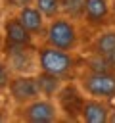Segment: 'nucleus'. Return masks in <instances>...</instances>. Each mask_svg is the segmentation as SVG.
I'll return each mask as SVG.
<instances>
[{
	"mask_svg": "<svg viewBox=\"0 0 115 123\" xmlns=\"http://www.w3.org/2000/svg\"><path fill=\"white\" fill-rule=\"evenodd\" d=\"M42 42L56 46V48H61V50L77 52L80 46V31H79L77 19H71L63 13L48 19Z\"/></svg>",
	"mask_w": 115,
	"mask_h": 123,
	"instance_id": "f03ea898",
	"label": "nucleus"
},
{
	"mask_svg": "<svg viewBox=\"0 0 115 123\" xmlns=\"http://www.w3.org/2000/svg\"><path fill=\"white\" fill-rule=\"evenodd\" d=\"M111 13L115 15V0H111Z\"/></svg>",
	"mask_w": 115,
	"mask_h": 123,
	"instance_id": "4be33fe9",
	"label": "nucleus"
},
{
	"mask_svg": "<svg viewBox=\"0 0 115 123\" xmlns=\"http://www.w3.org/2000/svg\"><path fill=\"white\" fill-rule=\"evenodd\" d=\"M2 94H4V92H0V108H2V104H4V98H2Z\"/></svg>",
	"mask_w": 115,
	"mask_h": 123,
	"instance_id": "5701e85b",
	"label": "nucleus"
},
{
	"mask_svg": "<svg viewBox=\"0 0 115 123\" xmlns=\"http://www.w3.org/2000/svg\"><path fill=\"white\" fill-rule=\"evenodd\" d=\"M107 123H115V110H111V113H109V121Z\"/></svg>",
	"mask_w": 115,
	"mask_h": 123,
	"instance_id": "412c9836",
	"label": "nucleus"
},
{
	"mask_svg": "<svg viewBox=\"0 0 115 123\" xmlns=\"http://www.w3.org/2000/svg\"><path fill=\"white\" fill-rule=\"evenodd\" d=\"M2 56L6 58L13 75L38 73V44H12L4 40Z\"/></svg>",
	"mask_w": 115,
	"mask_h": 123,
	"instance_id": "7ed1b4c3",
	"label": "nucleus"
},
{
	"mask_svg": "<svg viewBox=\"0 0 115 123\" xmlns=\"http://www.w3.org/2000/svg\"><path fill=\"white\" fill-rule=\"evenodd\" d=\"M12 113H13V119L27 121V123H56L63 119L56 100L46 96H40L25 106H17L13 108Z\"/></svg>",
	"mask_w": 115,
	"mask_h": 123,
	"instance_id": "20e7f679",
	"label": "nucleus"
},
{
	"mask_svg": "<svg viewBox=\"0 0 115 123\" xmlns=\"http://www.w3.org/2000/svg\"><path fill=\"white\" fill-rule=\"evenodd\" d=\"M65 81L67 79L52 75V73H46V71H38L36 73V83H38L40 96H46V98H56V94L59 92V88L63 86Z\"/></svg>",
	"mask_w": 115,
	"mask_h": 123,
	"instance_id": "ddd939ff",
	"label": "nucleus"
},
{
	"mask_svg": "<svg viewBox=\"0 0 115 123\" xmlns=\"http://www.w3.org/2000/svg\"><path fill=\"white\" fill-rule=\"evenodd\" d=\"M111 50H115V27H104L90 40L86 52H94V54H104L105 56Z\"/></svg>",
	"mask_w": 115,
	"mask_h": 123,
	"instance_id": "f8f14e48",
	"label": "nucleus"
},
{
	"mask_svg": "<svg viewBox=\"0 0 115 123\" xmlns=\"http://www.w3.org/2000/svg\"><path fill=\"white\" fill-rule=\"evenodd\" d=\"M77 81H79V85H80V88L84 90L86 96L104 98V100L115 98V71L94 73V71H86V69L80 67Z\"/></svg>",
	"mask_w": 115,
	"mask_h": 123,
	"instance_id": "423d86ee",
	"label": "nucleus"
},
{
	"mask_svg": "<svg viewBox=\"0 0 115 123\" xmlns=\"http://www.w3.org/2000/svg\"><path fill=\"white\" fill-rule=\"evenodd\" d=\"M34 6L46 15V19L61 15V0H34Z\"/></svg>",
	"mask_w": 115,
	"mask_h": 123,
	"instance_id": "2eb2a0df",
	"label": "nucleus"
},
{
	"mask_svg": "<svg viewBox=\"0 0 115 123\" xmlns=\"http://www.w3.org/2000/svg\"><path fill=\"white\" fill-rule=\"evenodd\" d=\"M2 4H4L6 8H10V10L17 12V10L25 8V6H31V4H34V0H2Z\"/></svg>",
	"mask_w": 115,
	"mask_h": 123,
	"instance_id": "f3484780",
	"label": "nucleus"
},
{
	"mask_svg": "<svg viewBox=\"0 0 115 123\" xmlns=\"http://www.w3.org/2000/svg\"><path fill=\"white\" fill-rule=\"evenodd\" d=\"M12 69L6 62V58L0 54V92H8V85L12 81Z\"/></svg>",
	"mask_w": 115,
	"mask_h": 123,
	"instance_id": "dca6fc26",
	"label": "nucleus"
},
{
	"mask_svg": "<svg viewBox=\"0 0 115 123\" xmlns=\"http://www.w3.org/2000/svg\"><path fill=\"white\" fill-rule=\"evenodd\" d=\"M84 90L80 88L77 79H69L63 83V86L59 88V92L56 94V104L61 111V117L65 121H80V111H82V104H84Z\"/></svg>",
	"mask_w": 115,
	"mask_h": 123,
	"instance_id": "39448f33",
	"label": "nucleus"
},
{
	"mask_svg": "<svg viewBox=\"0 0 115 123\" xmlns=\"http://www.w3.org/2000/svg\"><path fill=\"white\" fill-rule=\"evenodd\" d=\"M109 113H111V108L107 106V100L86 96L82 104V111H80V121L82 123H107Z\"/></svg>",
	"mask_w": 115,
	"mask_h": 123,
	"instance_id": "9d476101",
	"label": "nucleus"
},
{
	"mask_svg": "<svg viewBox=\"0 0 115 123\" xmlns=\"http://www.w3.org/2000/svg\"><path fill=\"white\" fill-rule=\"evenodd\" d=\"M2 33H4L6 42H12V44H36L34 35L29 33V29L19 21L17 13L6 15L2 19Z\"/></svg>",
	"mask_w": 115,
	"mask_h": 123,
	"instance_id": "1a4fd4ad",
	"label": "nucleus"
},
{
	"mask_svg": "<svg viewBox=\"0 0 115 123\" xmlns=\"http://www.w3.org/2000/svg\"><path fill=\"white\" fill-rule=\"evenodd\" d=\"M2 50H4V33L0 29V54H2Z\"/></svg>",
	"mask_w": 115,
	"mask_h": 123,
	"instance_id": "aec40b11",
	"label": "nucleus"
},
{
	"mask_svg": "<svg viewBox=\"0 0 115 123\" xmlns=\"http://www.w3.org/2000/svg\"><path fill=\"white\" fill-rule=\"evenodd\" d=\"M82 67V60L77 58V52L61 50L50 44H38V71H46L63 79H77Z\"/></svg>",
	"mask_w": 115,
	"mask_h": 123,
	"instance_id": "f257e3e1",
	"label": "nucleus"
},
{
	"mask_svg": "<svg viewBox=\"0 0 115 123\" xmlns=\"http://www.w3.org/2000/svg\"><path fill=\"white\" fill-rule=\"evenodd\" d=\"M8 96L13 104V108L25 106V104L40 98L36 75H12V81L8 85Z\"/></svg>",
	"mask_w": 115,
	"mask_h": 123,
	"instance_id": "0eeeda50",
	"label": "nucleus"
},
{
	"mask_svg": "<svg viewBox=\"0 0 115 123\" xmlns=\"http://www.w3.org/2000/svg\"><path fill=\"white\" fill-rule=\"evenodd\" d=\"M8 119H12V115H10L4 108H0V123H6Z\"/></svg>",
	"mask_w": 115,
	"mask_h": 123,
	"instance_id": "a211bd4d",
	"label": "nucleus"
},
{
	"mask_svg": "<svg viewBox=\"0 0 115 123\" xmlns=\"http://www.w3.org/2000/svg\"><path fill=\"white\" fill-rule=\"evenodd\" d=\"M105 58H107V62H109V65L113 67V71H115V50H111L109 54H105Z\"/></svg>",
	"mask_w": 115,
	"mask_h": 123,
	"instance_id": "6ab92c4d",
	"label": "nucleus"
},
{
	"mask_svg": "<svg viewBox=\"0 0 115 123\" xmlns=\"http://www.w3.org/2000/svg\"><path fill=\"white\" fill-rule=\"evenodd\" d=\"M15 13H17L19 21H21V23L29 29V33H33V35H34V38L44 37V31H46L48 19H46V15H44V13H42V12H40L34 4L25 6V8L17 10Z\"/></svg>",
	"mask_w": 115,
	"mask_h": 123,
	"instance_id": "9b49d317",
	"label": "nucleus"
},
{
	"mask_svg": "<svg viewBox=\"0 0 115 123\" xmlns=\"http://www.w3.org/2000/svg\"><path fill=\"white\" fill-rule=\"evenodd\" d=\"M61 13L71 19H82L84 0H61Z\"/></svg>",
	"mask_w": 115,
	"mask_h": 123,
	"instance_id": "4468645a",
	"label": "nucleus"
},
{
	"mask_svg": "<svg viewBox=\"0 0 115 123\" xmlns=\"http://www.w3.org/2000/svg\"><path fill=\"white\" fill-rule=\"evenodd\" d=\"M111 0H84L82 21L92 29H104L111 17Z\"/></svg>",
	"mask_w": 115,
	"mask_h": 123,
	"instance_id": "6e6552de",
	"label": "nucleus"
}]
</instances>
